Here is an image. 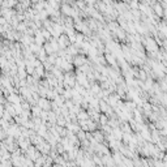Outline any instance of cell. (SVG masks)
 <instances>
[{
    "mask_svg": "<svg viewBox=\"0 0 167 167\" xmlns=\"http://www.w3.org/2000/svg\"><path fill=\"white\" fill-rule=\"evenodd\" d=\"M76 117H77V121H84V120H87V119H89V115H87V111L80 110V111L77 112Z\"/></svg>",
    "mask_w": 167,
    "mask_h": 167,
    "instance_id": "obj_2",
    "label": "cell"
},
{
    "mask_svg": "<svg viewBox=\"0 0 167 167\" xmlns=\"http://www.w3.org/2000/svg\"><path fill=\"white\" fill-rule=\"evenodd\" d=\"M6 24H7V20L4 18L3 16H0V26H4Z\"/></svg>",
    "mask_w": 167,
    "mask_h": 167,
    "instance_id": "obj_4",
    "label": "cell"
},
{
    "mask_svg": "<svg viewBox=\"0 0 167 167\" xmlns=\"http://www.w3.org/2000/svg\"><path fill=\"white\" fill-rule=\"evenodd\" d=\"M107 121H109V116H106V115L101 114V115H99V120H98V123H101V125H107Z\"/></svg>",
    "mask_w": 167,
    "mask_h": 167,
    "instance_id": "obj_3",
    "label": "cell"
},
{
    "mask_svg": "<svg viewBox=\"0 0 167 167\" xmlns=\"http://www.w3.org/2000/svg\"><path fill=\"white\" fill-rule=\"evenodd\" d=\"M87 61H89V60H87V59L85 58V55H77V56L73 58V63H72V65H75V67H77V68H80V67H82V65H85Z\"/></svg>",
    "mask_w": 167,
    "mask_h": 167,
    "instance_id": "obj_1",
    "label": "cell"
}]
</instances>
